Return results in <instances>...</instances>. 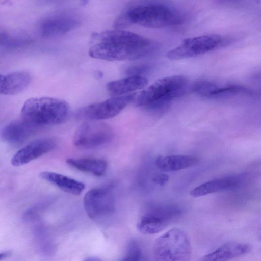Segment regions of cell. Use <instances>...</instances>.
Wrapping results in <instances>:
<instances>
[{"label": "cell", "mask_w": 261, "mask_h": 261, "mask_svg": "<svg viewBox=\"0 0 261 261\" xmlns=\"http://www.w3.org/2000/svg\"><path fill=\"white\" fill-rule=\"evenodd\" d=\"M143 256L142 250L138 243L135 240L131 241L126 248L121 260H141Z\"/></svg>", "instance_id": "7402d4cb"}, {"label": "cell", "mask_w": 261, "mask_h": 261, "mask_svg": "<svg viewBox=\"0 0 261 261\" xmlns=\"http://www.w3.org/2000/svg\"><path fill=\"white\" fill-rule=\"evenodd\" d=\"M83 205L88 216L99 220L112 215L116 209L115 197L107 188H93L86 193Z\"/></svg>", "instance_id": "9c48e42d"}, {"label": "cell", "mask_w": 261, "mask_h": 261, "mask_svg": "<svg viewBox=\"0 0 261 261\" xmlns=\"http://www.w3.org/2000/svg\"><path fill=\"white\" fill-rule=\"evenodd\" d=\"M192 91L201 96L218 98L237 95H252L254 92L243 86L234 84H219L206 80L196 81L191 87Z\"/></svg>", "instance_id": "30bf717a"}, {"label": "cell", "mask_w": 261, "mask_h": 261, "mask_svg": "<svg viewBox=\"0 0 261 261\" xmlns=\"http://www.w3.org/2000/svg\"><path fill=\"white\" fill-rule=\"evenodd\" d=\"M6 85L5 75L0 74V94H4Z\"/></svg>", "instance_id": "484cf974"}, {"label": "cell", "mask_w": 261, "mask_h": 261, "mask_svg": "<svg viewBox=\"0 0 261 261\" xmlns=\"http://www.w3.org/2000/svg\"><path fill=\"white\" fill-rule=\"evenodd\" d=\"M9 40V35L4 32L0 31V44L7 43Z\"/></svg>", "instance_id": "d4e9b609"}, {"label": "cell", "mask_w": 261, "mask_h": 261, "mask_svg": "<svg viewBox=\"0 0 261 261\" xmlns=\"http://www.w3.org/2000/svg\"><path fill=\"white\" fill-rule=\"evenodd\" d=\"M39 176L62 191L73 195L81 194L85 188L83 182L53 172L43 171L39 174Z\"/></svg>", "instance_id": "2e32d148"}, {"label": "cell", "mask_w": 261, "mask_h": 261, "mask_svg": "<svg viewBox=\"0 0 261 261\" xmlns=\"http://www.w3.org/2000/svg\"><path fill=\"white\" fill-rule=\"evenodd\" d=\"M182 17L174 9L155 2H141L127 8L116 19L115 29L137 24L150 28H162L181 24Z\"/></svg>", "instance_id": "7a4b0ae2"}, {"label": "cell", "mask_w": 261, "mask_h": 261, "mask_svg": "<svg viewBox=\"0 0 261 261\" xmlns=\"http://www.w3.org/2000/svg\"><path fill=\"white\" fill-rule=\"evenodd\" d=\"M57 144V141L54 137L37 139L17 151L11 163L15 167L22 166L53 150Z\"/></svg>", "instance_id": "8fae6325"}, {"label": "cell", "mask_w": 261, "mask_h": 261, "mask_svg": "<svg viewBox=\"0 0 261 261\" xmlns=\"http://www.w3.org/2000/svg\"><path fill=\"white\" fill-rule=\"evenodd\" d=\"M69 113L70 107L66 101L49 97L29 98L21 111L22 119L37 128L61 124Z\"/></svg>", "instance_id": "3957f363"}, {"label": "cell", "mask_w": 261, "mask_h": 261, "mask_svg": "<svg viewBox=\"0 0 261 261\" xmlns=\"http://www.w3.org/2000/svg\"><path fill=\"white\" fill-rule=\"evenodd\" d=\"M169 177L167 174L159 173L155 175L152 178L153 182L160 186L165 185L169 180Z\"/></svg>", "instance_id": "cb8c5ba5"}, {"label": "cell", "mask_w": 261, "mask_h": 261, "mask_svg": "<svg viewBox=\"0 0 261 261\" xmlns=\"http://www.w3.org/2000/svg\"><path fill=\"white\" fill-rule=\"evenodd\" d=\"M150 68V66L147 64H133L125 66L123 70V72L125 74L128 76H142L149 71Z\"/></svg>", "instance_id": "603a6c76"}, {"label": "cell", "mask_w": 261, "mask_h": 261, "mask_svg": "<svg viewBox=\"0 0 261 261\" xmlns=\"http://www.w3.org/2000/svg\"><path fill=\"white\" fill-rule=\"evenodd\" d=\"M93 37L97 42L89 48V54L97 59L133 60L147 56L154 49L150 39L118 29L94 33Z\"/></svg>", "instance_id": "6da1fadb"}, {"label": "cell", "mask_w": 261, "mask_h": 261, "mask_svg": "<svg viewBox=\"0 0 261 261\" xmlns=\"http://www.w3.org/2000/svg\"><path fill=\"white\" fill-rule=\"evenodd\" d=\"M136 94L116 96L105 101L84 106L78 109L75 117L83 120H101L119 114L135 98Z\"/></svg>", "instance_id": "ba28073f"}, {"label": "cell", "mask_w": 261, "mask_h": 261, "mask_svg": "<svg viewBox=\"0 0 261 261\" xmlns=\"http://www.w3.org/2000/svg\"><path fill=\"white\" fill-rule=\"evenodd\" d=\"M80 20L71 16L59 15L44 20L40 27L42 36L52 38L63 35L77 28Z\"/></svg>", "instance_id": "7c38bea8"}, {"label": "cell", "mask_w": 261, "mask_h": 261, "mask_svg": "<svg viewBox=\"0 0 261 261\" xmlns=\"http://www.w3.org/2000/svg\"><path fill=\"white\" fill-rule=\"evenodd\" d=\"M241 178L237 176H229L212 179L200 185L190 191V195L200 197L216 192L232 189L237 187Z\"/></svg>", "instance_id": "9a60e30c"}, {"label": "cell", "mask_w": 261, "mask_h": 261, "mask_svg": "<svg viewBox=\"0 0 261 261\" xmlns=\"http://www.w3.org/2000/svg\"><path fill=\"white\" fill-rule=\"evenodd\" d=\"M114 135L111 126L105 122L100 120H87L76 130L73 143L78 148H93L110 142Z\"/></svg>", "instance_id": "52a82bcc"}, {"label": "cell", "mask_w": 261, "mask_h": 261, "mask_svg": "<svg viewBox=\"0 0 261 261\" xmlns=\"http://www.w3.org/2000/svg\"><path fill=\"white\" fill-rule=\"evenodd\" d=\"M251 249V246L245 243L237 241L227 242L213 251L202 256L200 260H228L248 254Z\"/></svg>", "instance_id": "4fadbf2b"}, {"label": "cell", "mask_w": 261, "mask_h": 261, "mask_svg": "<svg viewBox=\"0 0 261 261\" xmlns=\"http://www.w3.org/2000/svg\"><path fill=\"white\" fill-rule=\"evenodd\" d=\"M148 80L142 76L132 75L107 83L106 89L111 95L120 96L143 88Z\"/></svg>", "instance_id": "ac0fdd59"}, {"label": "cell", "mask_w": 261, "mask_h": 261, "mask_svg": "<svg viewBox=\"0 0 261 261\" xmlns=\"http://www.w3.org/2000/svg\"><path fill=\"white\" fill-rule=\"evenodd\" d=\"M37 127L23 119L13 120L1 130V139L11 144H19L24 142Z\"/></svg>", "instance_id": "5bb4252c"}, {"label": "cell", "mask_w": 261, "mask_h": 261, "mask_svg": "<svg viewBox=\"0 0 261 261\" xmlns=\"http://www.w3.org/2000/svg\"><path fill=\"white\" fill-rule=\"evenodd\" d=\"M9 254H10L9 252L1 253H0V259H2L3 258L9 256Z\"/></svg>", "instance_id": "4316f807"}, {"label": "cell", "mask_w": 261, "mask_h": 261, "mask_svg": "<svg viewBox=\"0 0 261 261\" xmlns=\"http://www.w3.org/2000/svg\"><path fill=\"white\" fill-rule=\"evenodd\" d=\"M223 38L218 34H208L184 39L166 54L171 60L197 57L214 50L223 44Z\"/></svg>", "instance_id": "8992f818"}, {"label": "cell", "mask_w": 261, "mask_h": 261, "mask_svg": "<svg viewBox=\"0 0 261 261\" xmlns=\"http://www.w3.org/2000/svg\"><path fill=\"white\" fill-rule=\"evenodd\" d=\"M99 260V258H96L94 257H92V258L91 257H89V258H87V259H86V260Z\"/></svg>", "instance_id": "83f0119b"}, {"label": "cell", "mask_w": 261, "mask_h": 261, "mask_svg": "<svg viewBox=\"0 0 261 261\" xmlns=\"http://www.w3.org/2000/svg\"><path fill=\"white\" fill-rule=\"evenodd\" d=\"M187 82V78L181 75L160 79L138 95L135 105L151 110L166 108L171 101L184 93Z\"/></svg>", "instance_id": "277c9868"}, {"label": "cell", "mask_w": 261, "mask_h": 261, "mask_svg": "<svg viewBox=\"0 0 261 261\" xmlns=\"http://www.w3.org/2000/svg\"><path fill=\"white\" fill-rule=\"evenodd\" d=\"M199 159L189 155L159 156L155 161L158 169L164 172L176 171L185 169L197 164Z\"/></svg>", "instance_id": "e0dca14e"}, {"label": "cell", "mask_w": 261, "mask_h": 261, "mask_svg": "<svg viewBox=\"0 0 261 261\" xmlns=\"http://www.w3.org/2000/svg\"><path fill=\"white\" fill-rule=\"evenodd\" d=\"M3 95H15L23 91L30 84L31 77L25 71H15L7 75Z\"/></svg>", "instance_id": "ffe728a7"}, {"label": "cell", "mask_w": 261, "mask_h": 261, "mask_svg": "<svg viewBox=\"0 0 261 261\" xmlns=\"http://www.w3.org/2000/svg\"><path fill=\"white\" fill-rule=\"evenodd\" d=\"M152 252L157 261H188L191 255V244L184 231L174 228L155 240Z\"/></svg>", "instance_id": "5b68a950"}, {"label": "cell", "mask_w": 261, "mask_h": 261, "mask_svg": "<svg viewBox=\"0 0 261 261\" xmlns=\"http://www.w3.org/2000/svg\"><path fill=\"white\" fill-rule=\"evenodd\" d=\"M66 163L77 170L97 177L104 175L108 168L106 160L94 158H68Z\"/></svg>", "instance_id": "d6986e66"}, {"label": "cell", "mask_w": 261, "mask_h": 261, "mask_svg": "<svg viewBox=\"0 0 261 261\" xmlns=\"http://www.w3.org/2000/svg\"><path fill=\"white\" fill-rule=\"evenodd\" d=\"M168 224L144 214L138 222L137 230L144 234H153L162 231Z\"/></svg>", "instance_id": "44dd1931"}]
</instances>
